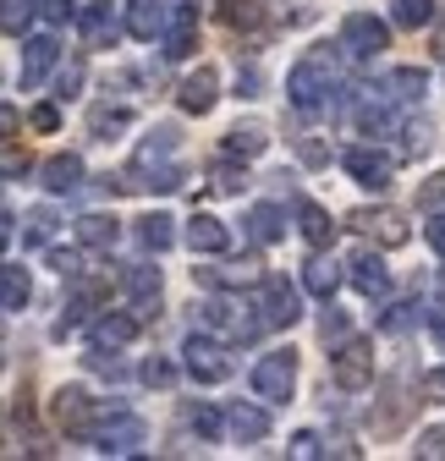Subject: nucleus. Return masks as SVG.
I'll return each mask as SVG.
<instances>
[{"label":"nucleus","instance_id":"obj_31","mask_svg":"<svg viewBox=\"0 0 445 461\" xmlns=\"http://www.w3.org/2000/svg\"><path fill=\"white\" fill-rule=\"evenodd\" d=\"M88 127H94V138H104V132H127V127H132V110H127V104H99V110L88 115Z\"/></svg>","mask_w":445,"mask_h":461},{"label":"nucleus","instance_id":"obj_42","mask_svg":"<svg viewBox=\"0 0 445 461\" xmlns=\"http://www.w3.org/2000/svg\"><path fill=\"white\" fill-rule=\"evenodd\" d=\"M242 187H248V170H237L232 159L214 165V193H242Z\"/></svg>","mask_w":445,"mask_h":461},{"label":"nucleus","instance_id":"obj_10","mask_svg":"<svg viewBox=\"0 0 445 461\" xmlns=\"http://www.w3.org/2000/svg\"><path fill=\"white\" fill-rule=\"evenodd\" d=\"M347 225L352 230H363L368 242H379V248H402L413 230H407V220L396 214V209H385V203H363V209H352L347 214Z\"/></svg>","mask_w":445,"mask_h":461},{"label":"nucleus","instance_id":"obj_20","mask_svg":"<svg viewBox=\"0 0 445 461\" xmlns=\"http://www.w3.org/2000/svg\"><path fill=\"white\" fill-rule=\"evenodd\" d=\"M127 33L143 44L165 39V0H127Z\"/></svg>","mask_w":445,"mask_h":461},{"label":"nucleus","instance_id":"obj_49","mask_svg":"<svg viewBox=\"0 0 445 461\" xmlns=\"http://www.w3.org/2000/svg\"><path fill=\"white\" fill-rule=\"evenodd\" d=\"M23 132V110L17 104H0V143H12Z\"/></svg>","mask_w":445,"mask_h":461},{"label":"nucleus","instance_id":"obj_18","mask_svg":"<svg viewBox=\"0 0 445 461\" xmlns=\"http://www.w3.org/2000/svg\"><path fill=\"white\" fill-rule=\"evenodd\" d=\"M72 237H77V248L110 253V248L122 242V220H116V214H83V220L72 225Z\"/></svg>","mask_w":445,"mask_h":461},{"label":"nucleus","instance_id":"obj_33","mask_svg":"<svg viewBox=\"0 0 445 461\" xmlns=\"http://www.w3.org/2000/svg\"><path fill=\"white\" fill-rule=\"evenodd\" d=\"M122 285H127V297H159V269L154 264H132L127 275H122Z\"/></svg>","mask_w":445,"mask_h":461},{"label":"nucleus","instance_id":"obj_56","mask_svg":"<svg viewBox=\"0 0 445 461\" xmlns=\"http://www.w3.org/2000/svg\"><path fill=\"white\" fill-rule=\"evenodd\" d=\"M0 340H6V319H0Z\"/></svg>","mask_w":445,"mask_h":461},{"label":"nucleus","instance_id":"obj_51","mask_svg":"<svg viewBox=\"0 0 445 461\" xmlns=\"http://www.w3.org/2000/svg\"><path fill=\"white\" fill-rule=\"evenodd\" d=\"M77 88H83V61H72V67L61 72V99H72Z\"/></svg>","mask_w":445,"mask_h":461},{"label":"nucleus","instance_id":"obj_19","mask_svg":"<svg viewBox=\"0 0 445 461\" xmlns=\"http://www.w3.org/2000/svg\"><path fill=\"white\" fill-rule=\"evenodd\" d=\"M138 330H143L138 313H104V319L94 324V346H99V352H122V346L138 340Z\"/></svg>","mask_w":445,"mask_h":461},{"label":"nucleus","instance_id":"obj_30","mask_svg":"<svg viewBox=\"0 0 445 461\" xmlns=\"http://www.w3.org/2000/svg\"><path fill=\"white\" fill-rule=\"evenodd\" d=\"M264 149H269L264 127H232V132H226V154H232V159H237V154L253 159V154H264Z\"/></svg>","mask_w":445,"mask_h":461},{"label":"nucleus","instance_id":"obj_45","mask_svg":"<svg viewBox=\"0 0 445 461\" xmlns=\"http://www.w3.org/2000/svg\"><path fill=\"white\" fill-rule=\"evenodd\" d=\"M50 269L61 275V280H77V275H83V258L67 253V248H50Z\"/></svg>","mask_w":445,"mask_h":461},{"label":"nucleus","instance_id":"obj_21","mask_svg":"<svg viewBox=\"0 0 445 461\" xmlns=\"http://www.w3.org/2000/svg\"><path fill=\"white\" fill-rule=\"evenodd\" d=\"M248 237H253L259 248L281 242V237H286V209H281V203H253V209H248Z\"/></svg>","mask_w":445,"mask_h":461},{"label":"nucleus","instance_id":"obj_23","mask_svg":"<svg viewBox=\"0 0 445 461\" xmlns=\"http://www.w3.org/2000/svg\"><path fill=\"white\" fill-rule=\"evenodd\" d=\"M72 285H77V292H72V303H67V313H61V319H55V335H61V340H67V335H72V330H77V324L88 319V308L99 303V280H83V275H77Z\"/></svg>","mask_w":445,"mask_h":461},{"label":"nucleus","instance_id":"obj_1","mask_svg":"<svg viewBox=\"0 0 445 461\" xmlns=\"http://www.w3.org/2000/svg\"><path fill=\"white\" fill-rule=\"evenodd\" d=\"M330 94H336V55H330V44H324V50L303 55V61L286 72V99H292V110L313 115V110L330 104Z\"/></svg>","mask_w":445,"mask_h":461},{"label":"nucleus","instance_id":"obj_40","mask_svg":"<svg viewBox=\"0 0 445 461\" xmlns=\"http://www.w3.org/2000/svg\"><path fill=\"white\" fill-rule=\"evenodd\" d=\"M286 456H297V461H319V456H330V450H324V439H319L313 429H303V434H292Z\"/></svg>","mask_w":445,"mask_h":461},{"label":"nucleus","instance_id":"obj_9","mask_svg":"<svg viewBox=\"0 0 445 461\" xmlns=\"http://www.w3.org/2000/svg\"><path fill=\"white\" fill-rule=\"evenodd\" d=\"M341 165H347V176L358 187H368V193H385V187H391V176H396V159L385 154V149H374V143H352L341 154Z\"/></svg>","mask_w":445,"mask_h":461},{"label":"nucleus","instance_id":"obj_36","mask_svg":"<svg viewBox=\"0 0 445 461\" xmlns=\"http://www.w3.org/2000/svg\"><path fill=\"white\" fill-rule=\"evenodd\" d=\"M220 17H226V28H259V0H220Z\"/></svg>","mask_w":445,"mask_h":461},{"label":"nucleus","instance_id":"obj_6","mask_svg":"<svg viewBox=\"0 0 445 461\" xmlns=\"http://www.w3.org/2000/svg\"><path fill=\"white\" fill-rule=\"evenodd\" d=\"M341 50L352 61H374L379 50H391V23L374 12H347L341 17Z\"/></svg>","mask_w":445,"mask_h":461},{"label":"nucleus","instance_id":"obj_14","mask_svg":"<svg viewBox=\"0 0 445 461\" xmlns=\"http://www.w3.org/2000/svg\"><path fill=\"white\" fill-rule=\"evenodd\" d=\"M214 99H220V72H214V67H198V72L182 77V88H177V104H182L187 115H209Z\"/></svg>","mask_w":445,"mask_h":461},{"label":"nucleus","instance_id":"obj_17","mask_svg":"<svg viewBox=\"0 0 445 461\" xmlns=\"http://www.w3.org/2000/svg\"><path fill=\"white\" fill-rule=\"evenodd\" d=\"M77 28H83V44L88 50H110V44H116V12H110V0H88L83 17H77Z\"/></svg>","mask_w":445,"mask_h":461},{"label":"nucleus","instance_id":"obj_35","mask_svg":"<svg viewBox=\"0 0 445 461\" xmlns=\"http://www.w3.org/2000/svg\"><path fill=\"white\" fill-rule=\"evenodd\" d=\"M391 127H396V122H391V110H385V104H374V99L358 104V132L379 138V132H391Z\"/></svg>","mask_w":445,"mask_h":461},{"label":"nucleus","instance_id":"obj_47","mask_svg":"<svg viewBox=\"0 0 445 461\" xmlns=\"http://www.w3.org/2000/svg\"><path fill=\"white\" fill-rule=\"evenodd\" d=\"M319 335H324V346H341V340H347V313L330 308V313H324V324H319Z\"/></svg>","mask_w":445,"mask_h":461},{"label":"nucleus","instance_id":"obj_46","mask_svg":"<svg viewBox=\"0 0 445 461\" xmlns=\"http://www.w3.org/2000/svg\"><path fill=\"white\" fill-rule=\"evenodd\" d=\"M138 374H143V384H154V390H165V384H171V379H177V368H171V363H165V357H149V363H143Z\"/></svg>","mask_w":445,"mask_h":461},{"label":"nucleus","instance_id":"obj_53","mask_svg":"<svg viewBox=\"0 0 445 461\" xmlns=\"http://www.w3.org/2000/svg\"><path fill=\"white\" fill-rule=\"evenodd\" d=\"M423 395H434V401H445V368H440V374H429V379H423Z\"/></svg>","mask_w":445,"mask_h":461},{"label":"nucleus","instance_id":"obj_2","mask_svg":"<svg viewBox=\"0 0 445 461\" xmlns=\"http://www.w3.org/2000/svg\"><path fill=\"white\" fill-rule=\"evenodd\" d=\"M182 368H187L198 384L232 379V374H237V363H232V340H226V335H214V330L187 335V346H182Z\"/></svg>","mask_w":445,"mask_h":461},{"label":"nucleus","instance_id":"obj_34","mask_svg":"<svg viewBox=\"0 0 445 461\" xmlns=\"http://www.w3.org/2000/svg\"><path fill=\"white\" fill-rule=\"evenodd\" d=\"M55 225H61V220H55V209H28L23 214V242H50Z\"/></svg>","mask_w":445,"mask_h":461},{"label":"nucleus","instance_id":"obj_26","mask_svg":"<svg viewBox=\"0 0 445 461\" xmlns=\"http://www.w3.org/2000/svg\"><path fill=\"white\" fill-rule=\"evenodd\" d=\"M385 94L413 104V99H423V94H429V72H423V67H396L391 77H385Z\"/></svg>","mask_w":445,"mask_h":461},{"label":"nucleus","instance_id":"obj_13","mask_svg":"<svg viewBox=\"0 0 445 461\" xmlns=\"http://www.w3.org/2000/svg\"><path fill=\"white\" fill-rule=\"evenodd\" d=\"M297 230H303V242H308L313 253H319V248H336V237H341V225L330 220V209L313 203V198L297 203Z\"/></svg>","mask_w":445,"mask_h":461},{"label":"nucleus","instance_id":"obj_8","mask_svg":"<svg viewBox=\"0 0 445 461\" xmlns=\"http://www.w3.org/2000/svg\"><path fill=\"white\" fill-rule=\"evenodd\" d=\"M198 12L204 0H171L165 6V61H187L198 50Z\"/></svg>","mask_w":445,"mask_h":461},{"label":"nucleus","instance_id":"obj_43","mask_svg":"<svg viewBox=\"0 0 445 461\" xmlns=\"http://www.w3.org/2000/svg\"><path fill=\"white\" fill-rule=\"evenodd\" d=\"M413 313H418V303H396L391 313H379V330H391V335H402V330H413Z\"/></svg>","mask_w":445,"mask_h":461},{"label":"nucleus","instance_id":"obj_3","mask_svg":"<svg viewBox=\"0 0 445 461\" xmlns=\"http://www.w3.org/2000/svg\"><path fill=\"white\" fill-rule=\"evenodd\" d=\"M138 445H149V423L138 412H122V407L99 412V423H94V450L99 456H132Z\"/></svg>","mask_w":445,"mask_h":461},{"label":"nucleus","instance_id":"obj_22","mask_svg":"<svg viewBox=\"0 0 445 461\" xmlns=\"http://www.w3.org/2000/svg\"><path fill=\"white\" fill-rule=\"evenodd\" d=\"M226 423H232V434H237L242 445L269 439V412H264V407H253V401H237V407L226 412Z\"/></svg>","mask_w":445,"mask_h":461},{"label":"nucleus","instance_id":"obj_16","mask_svg":"<svg viewBox=\"0 0 445 461\" xmlns=\"http://www.w3.org/2000/svg\"><path fill=\"white\" fill-rule=\"evenodd\" d=\"M182 242H187L193 253H226V248H232V225L220 220V214H193L187 230H182Z\"/></svg>","mask_w":445,"mask_h":461},{"label":"nucleus","instance_id":"obj_54","mask_svg":"<svg viewBox=\"0 0 445 461\" xmlns=\"http://www.w3.org/2000/svg\"><path fill=\"white\" fill-rule=\"evenodd\" d=\"M434 335H440V340H445V313H440V319H434Z\"/></svg>","mask_w":445,"mask_h":461},{"label":"nucleus","instance_id":"obj_25","mask_svg":"<svg viewBox=\"0 0 445 461\" xmlns=\"http://www.w3.org/2000/svg\"><path fill=\"white\" fill-rule=\"evenodd\" d=\"M44 187L61 198V193H77L83 187V159L77 154H55V159H44Z\"/></svg>","mask_w":445,"mask_h":461},{"label":"nucleus","instance_id":"obj_11","mask_svg":"<svg viewBox=\"0 0 445 461\" xmlns=\"http://www.w3.org/2000/svg\"><path fill=\"white\" fill-rule=\"evenodd\" d=\"M55 423H61L67 434H77V439H94V423H99V407L88 401V390L83 384H61L55 390Z\"/></svg>","mask_w":445,"mask_h":461},{"label":"nucleus","instance_id":"obj_38","mask_svg":"<svg viewBox=\"0 0 445 461\" xmlns=\"http://www.w3.org/2000/svg\"><path fill=\"white\" fill-rule=\"evenodd\" d=\"M292 143H297V159H303V165H330V143H324L319 132H297Z\"/></svg>","mask_w":445,"mask_h":461},{"label":"nucleus","instance_id":"obj_12","mask_svg":"<svg viewBox=\"0 0 445 461\" xmlns=\"http://www.w3.org/2000/svg\"><path fill=\"white\" fill-rule=\"evenodd\" d=\"M55 67H61V44H55L50 33H33V39H23V88H39Z\"/></svg>","mask_w":445,"mask_h":461},{"label":"nucleus","instance_id":"obj_52","mask_svg":"<svg viewBox=\"0 0 445 461\" xmlns=\"http://www.w3.org/2000/svg\"><path fill=\"white\" fill-rule=\"evenodd\" d=\"M12 237H17V220H12L6 209H0V253H6V248H12Z\"/></svg>","mask_w":445,"mask_h":461},{"label":"nucleus","instance_id":"obj_7","mask_svg":"<svg viewBox=\"0 0 445 461\" xmlns=\"http://www.w3.org/2000/svg\"><path fill=\"white\" fill-rule=\"evenodd\" d=\"M297 390V352L286 346V352H264L253 363V395L259 401H292Z\"/></svg>","mask_w":445,"mask_h":461},{"label":"nucleus","instance_id":"obj_15","mask_svg":"<svg viewBox=\"0 0 445 461\" xmlns=\"http://www.w3.org/2000/svg\"><path fill=\"white\" fill-rule=\"evenodd\" d=\"M347 280L358 285L363 297H391V269H385V258L379 253H352V264H347Z\"/></svg>","mask_w":445,"mask_h":461},{"label":"nucleus","instance_id":"obj_41","mask_svg":"<svg viewBox=\"0 0 445 461\" xmlns=\"http://www.w3.org/2000/svg\"><path fill=\"white\" fill-rule=\"evenodd\" d=\"M28 127L33 132H61V104H33L28 110Z\"/></svg>","mask_w":445,"mask_h":461},{"label":"nucleus","instance_id":"obj_29","mask_svg":"<svg viewBox=\"0 0 445 461\" xmlns=\"http://www.w3.org/2000/svg\"><path fill=\"white\" fill-rule=\"evenodd\" d=\"M39 17V0H0V33H12V39H28Z\"/></svg>","mask_w":445,"mask_h":461},{"label":"nucleus","instance_id":"obj_37","mask_svg":"<svg viewBox=\"0 0 445 461\" xmlns=\"http://www.w3.org/2000/svg\"><path fill=\"white\" fill-rule=\"evenodd\" d=\"M187 423H193V434H198L204 445H214L220 434H226V429H232V423H226V418H220L214 407H193V418H187Z\"/></svg>","mask_w":445,"mask_h":461},{"label":"nucleus","instance_id":"obj_27","mask_svg":"<svg viewBox=\"0 0 445 461\" xmlns=\"http://www.w3.org/2000/svg\"><path fill=\"white\" fill-rule=\"evenodd\" d=\"M28 297H33V280H28V269H17V264H0V308H28Z\"/></svg>","mask_w":445,"mask_h":461},{"label":"nucleus","instance_id":"obj_4","mask_svg":"<svg viewBox=\"0 0 445 461\" xmlns=\"http://www.w3.org/2000/svg\"><path fill=\"white\" fill-rule=\"evenodd\" d=\"M253 313L264 319V330H292V324L303 319L297 285L281 280V275H264V280H259V303H253Z\"/></svg>","mask_w":445,"mask_h":461},{"label":"nucleus","instance_id":"obj_48","mask_svg":"<svg viewBox=\"0 0 445 461\" xmlns=\"http://www.w3.org/2000/svg\"><path fill=\"white\" fill-rule=\"evenodd\" d=\"M418 203H423V209H445V176H429V182L418 187Z\"/></svg>","mask_w":445,"mask_h":461},{"label":"nucleus","instance_id":"obj_39","mask_svg":"<svg viewBox=\"0 0 445 461\" xmlns=\"http://www.w3.org/2000/svg\"><path fill=\"white\" fill-rule=\"evenodd\" d=\"M39 17L61 28V23H77V17H83V6H77V0H39Z\"/></svg>","mask_w":445,"mask_h":461},{"label":"nucleus","instance_id":"obj_55","mask_svg":"<svg viewBox=\"0 0 445 461\" xmlns=\"http://www.w3.org/2000/svg\"><path fill=\"white\" fill-rule=\"evenodd\" d=\"M434 50H440V55H445V28H440V33H434Z\"/></svg>","mask_w":445,"mask_h":461},{"label":"nucleus","instance_id":"obj_24","mask_svg":"<svg viewBox=\"0 0 445 461\" xmlns=\"http://www.w3.org/2000/svg\"><path fill=\"white\" fill-rule=\"evenodd\" d=\"M303 285H308V292L319 297V303H330V297H336V285H341V269H336V258H324V248L303 264Z\"/></svg>","mask_w":445,"mask_h":461},{"label":"nucleus","instance_id":"obj_32","mask_svg":"<svg viewBox=\"0 0 445 461\" xmlns=\"http://www.w3.org/2000/svg\"><path fill=\"white\" fill-rule=\"evenodd\" d=\"M391 23H396V28H429V23H434V0H396V6H391Z\"/></svg>","mask_w":445,"mask_h":461},{"label":"nucleus","instance_id":"obj_5","mask_svg":"<svg viewBox=\"0 0 445 461\" xmlns=\"http://www.w3.org/2000/svg\"><path fill=\"white\" fill-rule=\"evenodd\" d=\"M330 379H336L341 390H368L374 384V340H363V335H347L341 346H336V357H330Z\"/></svg>","mask_w":445,"mask_h":461},{"label":"nucleus","instance_id":"obj_50","mask_svg":"<svg viewBox=\"0 0 445 461\" xmlns=\"http://www.w3.org/2000/svg\"><path fill=\"white\" fill-rule=\"evenodd\" d=\"M423 237H429V248H434V253L445 258V209H434V214H429V225H423Z\"/></svg>","mask_w":445,"mask_h":461},{"label":"nucleus","instance_id":"obj_44","mask_svg":"<svg viewBox=\"0 0 445 461\" xmlns=\"http://www.w3.org/2000/svg\"><path fill=\"white\" fill-rule=\"evenodd\" d=\"M423 461H445V429H423L418 434V445H413Z\"/></svg>","mask_w":445,"mask_h":461},{"label":"nucleus","instance_id":"obj_28","mask_svg":"<svg viewBox=\"0 0 445 461\" xmlns=\"http://www.w3.org/2000/svg\"><path fill=\"white\" fill-rule=\"evenodd\" d=\"M138 242H143L149 253H165V248L177 242V220H171V214H143V220H138Z\"/></svg>","mask_w":445,"mask_h":461}]
</instances>
